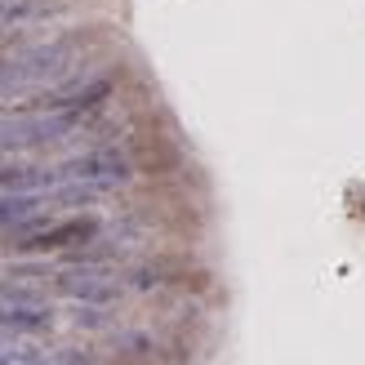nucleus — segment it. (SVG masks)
I'll list each match as a JSON object with an SVG mask.
<instances>
[{
	"mask_svg": "<svg viewBox=\"0 0 365 365\" xmlns=\"http://www.w3.org/2000/svg\"><path fill=\"white\" fill-rule=\"evenodd\" d=\"M130 178H134V165L116 148H89V152H76L53 165V182H81V187H94L98 196L125 187Z\"/></svg>",
	"mask_w": 365,
	"mask_h": 365,
	"instance_id": "nucleus-2",
	"label": "nucleus"
},
{
	"mask_svg": "<svg viewBox=\"0 0 365 365\" xmlns=\"http://www.w3.org/2000/svg\"><path fill=\"white\" fill-rule=\"evenodd\" d=\"M58 187H45V192H0V232H18L45 218L49 210H58Z\"/></svg>",
	"mask_w": 365,
	"mask_h": 365,
	"instance_id": "nucleus-4",
	"label": "nucleus"
},
{
	"mask_svg": "<svg viewBox=\"0 0 365 365\" xmlns=\"http://www.w3.org/2000/svg\"><path fill=\"white\" fill-rule=\"evenodd\" d=\"M53 325L49 303H41L23 285H5L0 281V330H14V334H45Z\"/></svg>",
	"mask_w": 365,
	"mask_h": 365,
	"instance_id": "nucleus-3",
	"label": "nucleus"
},
{
	"mask_svg": "<svg viewBox=\"0 0 365 365\" xmlns=\"http://www.w3.org/2000/svg\"><path fill=\"white\" fill-rule=\"evenodd\" d=\"M98 236V218L76 214V218H36V223L9 232V250L18 254H63V250H81Z\"/></svg>",
	"mask_w": 365,
	"mask_h": 365,
	"instance_id": "nucleus-1",
	"label": "nucleus"
}]
</instances>
